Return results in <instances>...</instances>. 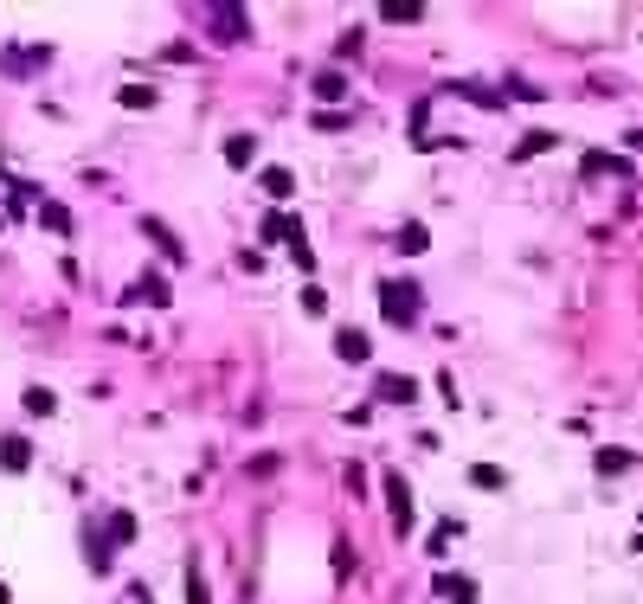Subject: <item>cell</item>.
<instances>
[{
  "label": "cell",
  "instance_id": "d6986e66",
  "mask_svg": "<svg viewBox=\"0 0 643 604\" xmlns=\"http://www.w3.org/2000/svg\"><path fill=\"white\" fill-rule=\"evenodd\" d=\"M425 244H432V232H425V226H399V251H425Z\"/></svg>",
  "mask_w": 643,
  "mask_h": 604
},
{
  "label": "cell",
  "instance_id": "4fadbf2b",
  "mask_svg": "<svg viewBox=\"0 0 643 604\" xmlns=\"http://www.w3.org/2000/svg\"><path fill=\"white\" fill-rule=\"evenodd\" d=\"M553 142H560V135H553V129H528V135H521V142H515V161H534V155H547Z\"/></svg>",
  "mask_w": 643,
  "mask_h": 604
},
{
  "label": "cell",
  "instance_id": "603a6c76",
  "mask_svg": "<svg viewBox=\"0 0 643 604\" xmlns=\"http://www.w3.org/2000/svg\"><path fill=\"white\" fill-rule=\"evenodd\" d=\"M322 135H335V129H347V116H341V109H315V116H309Z\"/></svg>",
  "mask_w": 643,
  "mask_h": 604
},
{
  "label": "cell",
  "instance_id": "cb8c5ba5",
  "mask_svg": "<svg viewBox=\"0 0 643 604\" xmlns=\"http://www.w3.org/2000/svg\"><path fill=\"white\" fill-rule=\"evenodd\" d=\"M39 219H45V226H52V232H71V212H65V206H52V200L39 206Z\"/></svg>",
  "mask_w": 643,
  "mask_h": 604
},
{
  "label": "cell",
  "instance_id": "9a60e30c",
  "mask_svg": "<svg viewBox=\"0 0 643 604\" xmlns=\"http://www.w3.org/2000/svg\"><path fill=\"white\" fill-rule=\"evenodd\" d=\"M258 180H264V194H271V200H290V194H297V174H290V168H264Z\"/></svg>",
  "mask_w": 643,
  "mask_h": 604
},
{
  "label": "cell",
  "instance_id": "30bf717a",
  "mask_svg": "<svg viewBox=\"0 0 643 604\" xmlns=\"http://www.w3.org/2000/svg\"><path fill=\"white\" fill-rule=\"evenodd\" d=\"M142 232H148V238H155V251H161V258H174V264H180V258H187V251H180V238H174V232H168V226H161V219H142Z\"/></svg>",
  "mask_w": 643,
  "mask_h": 604
},
{
  "label": "cell",
  "instance_id": "4316f807",
  "mask_svg": "<svg viewBox=\"0 0 643 604\" xmlns=\"http://www.w3.org/2000/svg\"><path fill=\"white\" fill-rule=\"evenodd\" d=\"M136 604H155V598H148V592H136Z\"/></svg>",
  "mask_w": 643,
  "mask_h": 604
},
{
  "label": "cell",
  "instance_id": "277c9868",
  "mask_svg": "<svg viewBox=\"0 0 643 604\" xmlns=\"http://www.w3.org/2000/svg\"><path fill=\"white\" fill-rule=\"evenodd\" d=\"M579 168H585V180H599V174H611V180H631V161H624V155H605V148H592V155L579 161Z\"/></svg>",
  "mask_w": 643,
  "mask_h": 604
},
{
  "label": "cell",
  "instance_id": "6da1fadb",
  "mask_svg": "<svg viewBox=\"0 0 643 604\" xmlns=\"http://www.w3.org/2000/svg\"><path fill=\"white\" fill-rule=\"evenodd\" d=\"M380 315L399 322V328H412V322H418V283H406V277L380 283Z\"/></svg>",
  "mask_w": 643,
  "mask_h": 604
},
{
  "label": "cell",
  "instance_id": "7402d4cb",
  "mask_svg": "<svg viewBox=\"0 0 643 604\" xmlns=\"http://www.w3.org/2000/svg\"><path fill=\"white\" fill-rule=\"evenodd\" d=\"M599 470H605V476H618V470H631V450H599Z\"/></svg>",
  "mask_w": 643,
  "mask_h": 604
},
{
  "label": "cell",
  "instance_id": "44dd1931",
  "mask_svg": "<svg viewBox=\"0 0 643 604\" xmlns=\"http://www.w3.org/2000/svg\"><path fill=\"white\" fill-rule=\"evenodd\" d=\"M380 20H425V7H418V0H386Z\"/></svg>",
  "mask_w": 643,
  "mask_h": 604
},
{
  "label": "cell",
  "instance_id": "ac0fdd59",
  "mask_svg": "<svg viewBox=\"0 0 643 604\" xmlns=\"http://www.w3.org/2000/svg\"><path fill=\"white\" fill-rule=\"evenodd\" d=\"M116 103H123V109H148V103H155V91H148V84H123V91H116Z\"/></svg>",
  "mask_w": 643,
  "mask_h": 604
},
{
  "label": "cell",
  "instance_id": "7a4b0ae2",
  "mask_svg": "<svg viewBox=\"0 0 643 604\" xmlns=\"http://www.w3.org/2000/svg\"><path fill=\"white\" fill-rule=\"evenodd\" d=\"M206 20H212V39H219V45H238L251 33V13L232 7V0H226V7H206Z\"/></svg>",
  "mask_w": 643,
  "mask_h": 604
},
{
  "label": "cell",
  "instance_id": "8992f818",
  "mask_svg": "<svg viewBox=\"0 0 643 604\" xmlns=\"http://www.w3.org/2000/svg\"><path fill=\"white\" fill-rule=\"evenodd\" d=\"M142 296H148V302H161V309L174 302V290H168V277H161V270H148V277H142L136 290H123V302H142Z\"/></svg>",
  "mask_w": 643,
  "mask_h": 604
},
{
  "label": "cell",
  "instance_id": "83f0119b",
  "mask_svg": "<svg viewBox=\"0 0 643 604\" xmlns=\"http://www.w3.org/2000/svg\"><path fill=\"white\" fill-rule=\"evenodd\" d=\"M7 598H13V592H7V585H0V604H7Z\"/></svg>",
  "mask_w": 643,
  "mask_h": 604
},
{
  "label": "cell",
  "instance_id": "e0dca14e",
  "mask_svg": "<svg viewBox=\"0 0 643 604\" xmlns=\"http://www.w3.org/2000/svg\"><path fill=\"white\" fill-rule=\"evenodd\" d=\"M129 540H136V514L116 508V514H110V546H129Z\"/></svg>",
  "mask_w": 643,
  "mask_h": 604
},
{
  "label": "cell",
  "instance_id": "8fae6325",
  "mask_svg": "<svg viewBox=\"0 0 643 604\" xmlns=\"http://www.w3.org/2000/svg\"><path fill=\"white\" fill-rule=\"evenodd\" d=\"M335 354H341L347 367H361L367 354H373V341H367V335H354V328H347V335H335Z\"/></svg>",
  "mask_w": 643,
  "mask_h": 604
},
{
  "label": "cell",
  "instance_id": "ffe728a7",
  "mask_svg": "<svg viewBox=\"0 0 643 604\" xmlns=\"http://www.w3.org/2000/svg\"><path fill=\"white\" fill-rule=\"evenodd\" d=\"M450 540H457V521H438V528H432V540H425V546H432V553L444 560V553H450Z\"/></svg>",
  "mask_w": 643,
  "mask_h": 604
},
{
  "label": "cell",
  "instance_id": "484cf974",
  "mask_svg": "<svg viewBox=\"0 0 643 604\" xmlns=\"http://www.w3.org/2000/svg\"><path fill=\"white\" fill-rule=\"evenodd\" d=\"M52 405H59V399H52L45 386H26V411H39V418H45V411H52Z\"/></svg>",
  "mask_w": 643,
  "mask_h": 604
},
{
  "label": "cell",
  "instance_id": "d4e9b609",
  "mask_svg": "<svg viewBox=\"0 0 643 604\" xmlns=\"http://www.w3.org/2000/svg\"><path fill=\"white\" fill-rule=\"evenodd\" d=\"M187 604H212V598H206V579H200V566H187Z\"/></svg>",
  "mask_w": 643,
  "mask_h": 604
},
{
  "label": "cell",
  "instance_id": "9c48e42d",
  "mask_svg": "<svg viewBox=\"0 0 643 604\" xmlns=\"http://www.w3.org/2000/svg\"><path fill=\"white\" fill-rule=\"evenodd\" d=\"M290 238H303V226H297L290 212H271V219H264V244H290Z\"/></svg>",
  "mask_w": 643,
  "mask_h": 604
},
{
  "label": "cell",
  "instance_id": "3957f363",
  "mask_svg": "<svg viewBox=\"0 0 643 604\" xmlns=\"http://www.w3.org/2000/svg\"><path fill=\"white\" fill-rule=\"evenodd\" d=\"M386 514H393V534L406 540V534H412V489L399 482V476H386Z\"/></svg>",
  "mask_w": 643,
  "mask_h": 604
},
{
  "label": "cell",
  "instance_id": "2e32d148",
  "mask_svg": "<svg viewBox=\"0 0 643 604\" xmlns=\"http://www.w3.org/2000/svg\"><path fill=\"white\" fill-rule=\"evenodd\" d=\"M470 482H476V489H489V496H496V489H508V476L496 470V463H470Z\"/></svg>",
  "mask_w": 643,
  "mask_h": 604
},
{
  "label": "cell",
  "instance_id": "52a82bcc",
  "mask_svg": "<svg viewBox=\"0 0 643 604\" xmlns=\"http://www.w3.org/2000/svg\"><path fill=\"white\" fill-rule=\"evenodd\" d=\"M438 598L444 604H476V585L464 579V572H438Z\"/></svg>",
  "mask_w": 643,
  "mask_h": 604
},
{
  "label": "cell",
  "instance_id": "5bb4252c",
  "mask_svg": "<svg viewBox=\"0 0 643 604\" xmlns=\"http://www.w3.org/2000/svg\"><path fill=\"white\" fill-rule=\"evenodd\" d=\"M226 161L232 168H251L258 161V135H226Z\"/></svg>",
  "mask_w": 643,
  "mask_h": 604
},
{
  "label": "cell",
  "instance_id": "5b68a950",
  "mask_svg": "<svg viewBox=\"0 0 643 604\" xmlns=\"http://www.w3.org/2000/svg\"><path fill=\"white\" fill-rule=\"evenodd\" d=\"M373 399H386V405H412V399H418V386H412L406 373H380V379H373Z\"/></svg>",
  "mask_w": 643,
  "mask_h": 604
},
{
  "label": "cell",
  "instance_id": "7c38bea8",
  "mask_svg": "<svg viewBox=\"0 0 643 604\" xmlns=\"http://www.w3.org/2000/svg\"><path fill=\"white\" fill-rule=\"evenodd\" d=\"M341 97H347V77H341V71H322V77H315V103H322V109H335Z\"/></svg>",
  "mask_w": 643,
  "mask_h": 604
},
{
  "label": "cell",
  "instance_id": "ba28073f",
  "mask_svg": "<svg viewBox=\"0 0 643 604\" xmlns=\"http://www.w3.org/2000/svg\"><path fill=\"white\" fill-rule=\"evenodd\" d=\"M26 463H33V444H26V437H0V470H26Z\"/></svg>",
  "mask_w": 643,
  "mask_h": 604
}]
</instances>
